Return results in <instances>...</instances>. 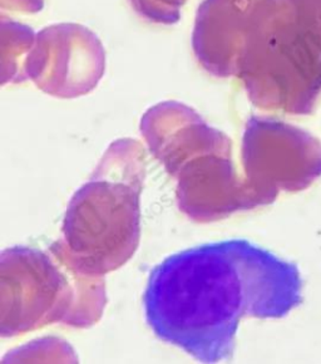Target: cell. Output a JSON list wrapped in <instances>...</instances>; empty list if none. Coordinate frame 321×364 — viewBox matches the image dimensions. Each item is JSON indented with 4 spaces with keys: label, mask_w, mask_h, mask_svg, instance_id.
Instances as JSON below:
<instances>
[{
    "label": "cell",
    "mask_w": 321,
    "mask_h": 364,
    "mask_svg": "<svg viewBox=\"0 0 321 364\" xmlns=\"http://www.w3.org/2000/svg\"><path fill=\"white\" fill-rule=\"evenodd\" d=\"M294 298L290 268L246 240L191 247L150 274L146 319L160 341L204 363L229 360L241 318L288 311Z\"/></svg>",
    "instance_id": "obj_1"
},
{
    "label": "cell",
    "mask_w": 321,
    "mask_h": 364,
    "mask_svg": "<svg viewBox=\"0 0 321 364\" xmlns=\"http://www.w3.org/2000/svg\"><path fill=\"white\" fill-rule=\"evenodd\" d=\"M1 4L23 13H37L43 8V0H1Z\"/></svg>",
    "instance_id": "obj_10"
},
{
    "label": "cell",
    "mask_w": 321,
    "mask_h": 364,
    "mask_svg": "<svg viewBox=\"0 0 321 364\" xmlns=\"http://www.w3.org/2000/svg\"><path fill=\"white\" fill-rule=\"evenodd\" d=\"M104 277L75 269L54 242L48 252L14 247L1 252V337H16L53 323L91 327L106 306Z\"/></svg>",
    "instance_id": "obj_5"
},
{
    "label": "cell",
    "mask_w": 321,
    "mask_h": 364,
    "mask_svg": "<svg viewBox=\"0 0 321 364\" xmlns=\"http://www.w3.org/2000/svg\"><path fill=\"white\" fill-rule=\"evenodd\" d=\"M36 36L32 28L13 21H1L3 85L24 80V63L34 46Z\"/></svg>",
    "instance_id": "obj_8"
},
{
    "label": "cell",
    "mask_w": 321,
    "mask_h": 364,
    "mask_svg": "<svg viewBox=\"0 0 321 364\" xmlns=\"http://www.w3.org/2000/svg\"><path fill=\"white\" fill-rule=\"evenodd\" d=\"M131 3L147 21L168 26L180 21L185 0H131Z\"/></svg>",
    "instance_id": "obj_9"
},
{
    "label": "cell",
    "mask_w": 321,
    "mask_h": 364,
    "mask_svg": "<svg viewBox=\"0 0 321 364\" xmlns=\"http://www.w3.org/2000/svg\"><path fill=\"white\" fill-rule=\"evenodd\" d=\"M146 152L136 139L114 141L91 178L70 198L60 252L82 273L104 277L134 257L141 236L139 198Z\"/></svg>",
    "instance_id": "obj_2"
},
{
    "label": "cell",
    "mask_w": 321,
    "mask_h": 364,
    "mask_svg": "<svg viewBox=\"0 0 321 364\" xmlns=\"http://www.w3.org/2000/svg\"><path fill=\"white\" fill-rule=\"evenodd\" d=\"M257 107L298 111L321 87V0H265L237 75Z\"/></svg>",
    "instance_id": "obj_4"
},
{
    "label": "cell",
    "mask_w": 321,
    "mask_h": 364,
    "mask_svg": "<svg viewBox=\"0 0 321 364\" xmlns=\"http://www.w3.org/2000/svg\"><path fill=\"white\" fill-rule=\"evenodd\" d=\"M265 0H205L192 33L193 53L210 75H237L247 33Z\"/></svg>",
    "instance_id": "obj_7"
},
{
    "label": "cell",
    "mask_w": 321,
    "mask_h": 364,
    "mask_svg": "<svg viewBox=\"0 0 321 364\" xmlns=\"http://www.w3.org/2000/svg\"><path fill=\"white\" fill-rule=\"evenodd\" d=\"M106 55L94 33L80 24L44 28L24 63V80L58 98H75L93 91L102 80Z\"/></svg>",
    "instance_id": "obj_6"
},
{
    "label": "cell",
    "mask_w": 321,
    "mask_h": 364,
    "mask_svg": "<svg viewBox=\"0 0 321 364\" xmlns=\"http://www.w3.org/2000/svg\"><path fill=\"white\" fill-rule=\"evenodd\" d=\"M139 127L152 155L176 178L178 208L190 219L211 223L260 205L236 173L230 139L192 108L176 101L158 103Z\"/></svg>",
    "instance_id": "obj_3"
}]
</instances>
